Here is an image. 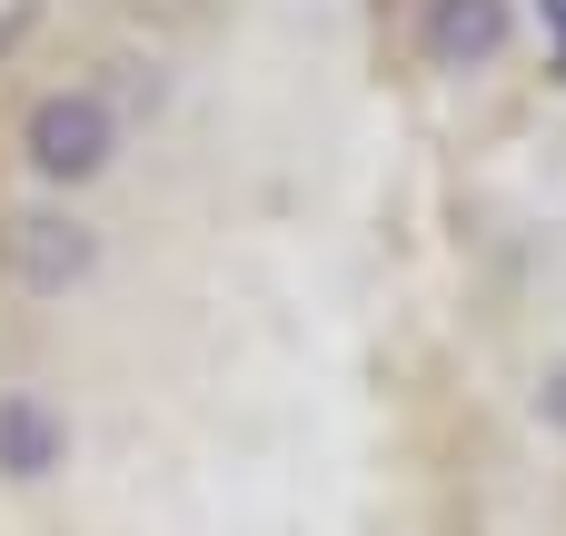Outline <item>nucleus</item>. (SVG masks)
<instances>
[{
	"label": "nucleus",
	"mask_w": 566,
	"mask_h": 536,
	"mask_svg": "<svg viewBox=\"0 0 566 536\" xmlns=\"http://www.w3.org/2000/svg\"><path fill=\"white\" fill-rule=\"evenodd\" d=\"M60 458H70L60 408H50V398H30V388H0V477L40 487V477H60Z\"/></svg>",
	"instance_id": "nucleus-3"
},
{
	"label": "nucleus",
	"mask_w": 566,
	"mask_h": 536,
	"mask_svg": "<svg viewBox=\"0 0 566 536\" xmlns=\"http://www.w3.org/2000/svg\"><path fill=\"white\" fill-rule=\"evenodd\" d=\"M507 30H517L507 0H428V60L438 70H488L507 50Z\"/></svg>",
	"instance_id": "nucleus-4"
},
{
	"label": "nucleus",
	"mask_w": 566,
	"mask_h": 536,
	"mask_svg": "<svg viewBox=\"0 0 566 536\" xmlns=\"http://www.w3.org/2000/svg\"><path fill=\"white\" fill-rule=\"evenodd\" d=\"M0 259H10V278H20V288L60 298V288H80V278H90L99 239H90L80 219H50V209H20V219L0 229Z\"/></svg>",
	"instance_id": "nucleus-2"
},
{
	"label": "nucleus",
	"mask_w": 566,
	"mask_h": 536,
	"mask_svg": "<svg viewBox=\"0 0 566 536\" xmlns=\"http://www.w3.org/2000/svg\"><path fill=\"white\" fill-rule=\"evenodd\" d=\"M537 418H547V428H557V438H566V358H557V368H547V378H537Z\"/></svg>",
	"instance_id": "nucleus-5"
},
{
	"label": "nucleus",
	"mask_w": 566,
	"mask_h": 536,
	"mask_svg": "<svg viewBox=\"0 0 566 536\" xmlns=\"http://www.w3.org/2000/svg\"><path fill=\"white\" fill-rule=\"evenodd\" d=\"M20 149H30V169L40 179H99L109 169V149H119V109L99 99V90H50V99H30V119H20Z\"/></svg>",
	"instance_id": "nucleus-1"
}]
</instances>
